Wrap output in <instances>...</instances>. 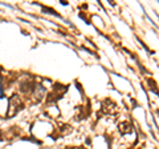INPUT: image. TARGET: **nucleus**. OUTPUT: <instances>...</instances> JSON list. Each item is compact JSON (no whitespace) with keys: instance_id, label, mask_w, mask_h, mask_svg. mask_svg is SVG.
I'll list each match as a JSON object with an SVG mask.
<instances>
[{"instance_id":"nucleus-1","label":"nucleus","mask_w":159,"mask_h":149,"mask_svg":"<svg viewBox=\"0 0 159 149\" xmlns=\"http://www.w3.org/2000/svg\"><path fill=\"white\" fill-rule=\"evenodd\" d=\"M102 113H105V115H109V116H114L118 113V107L114 104L111 100H105L102 103Z\"/></svg>"},{"instance_id":"nucleus-2","label":"nucleus","mask_w":159,"mask_h":149,"mask_svg":"<svg viewBox=\"0 0 159 149\" xmlns=\"http://www.w3.org/2000/svg\"><path fill=\"white\" fill-rule=\"evenodd\" d=\"M119 131H121L122 135H126V133H130L133 131V127L129 121H123L122 124H119Z\"/></svg>"},{"instance_id":"nucleus-3","label":"nucleus","mask_w":159,"mask_h":149,"mask_svg":"<svg viewBox=\"0 0 159 149\" xmlns=\"http://www.w3.org/2000/svg\"><path fill=\"white\" fill-rule=\"evenodd\" d=\"M43 9H44V11H45L47 13H52V15H56V16H57V13H56V12H54V11H53V9H52V8H47V7H44Z\"/></svg>"},{"instance_id":"nucleus-4","label":"nucleus","mask_w":159,"mask_h":149,"mask_svg":"<svg viewBox=\"0 0 159 149\" xmlns=\"http://www.w3.org/2000/svg\"><path fill=\"white\" fill-rule=\"evenodd\" d=\"M68 149H85V148H82V147H70V148H68Z\"/></svg>"}]
</instances>
